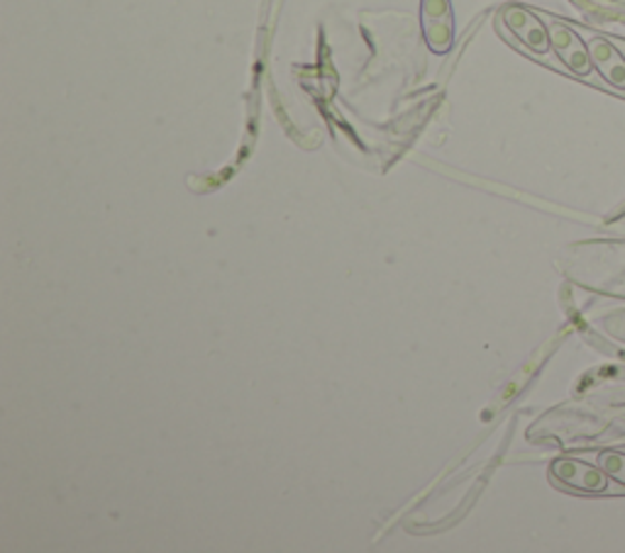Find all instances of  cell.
<instances>
[{
	"instance_id": "3",
	"label": "cell",
	"mask_w": 625,
	"mask_h": 553,
	"mask_svg": "<svg viewBox=\"0 0 625 553\" xmlns=\"http://www.w3.org/2000/svg\"><path fill=\"white\" fill-rule=\"evenodd\" d=\"M504 22L506 28L511 30L518 40L526 45L535 55H547L550 51V32H547V24L533 16L530 10L511 6L504 10Z\"/></svg>"
},
{
	"instance_id": "2",
	"label": "cell",
	"mask_w": 625,
	"mask_h": 553,
	"mask_svg": "<svg viewBox=\"0 0 625 553\" xmlns=\"http://www.w3.org/2000/svg\"><path fill=\"white\" fill-rule=\"evenodd\" d=\"M553 478L582 493H604L608 487V475L602 466H592L577 458H557L553 463Z\"/></svg>"
},
{
	"instance_id": "1",
	"label": "cell",
	"mask_w": 625,
	"mask_h": 553,
	"mask_svg": "<svg viewBox=\"0 0 625 553\" xmlns=\"http://www.w3.org/2000/svg\"><path fill=\"white\" fill-rule=\"evenodd\" d=\"M550 32V45L555 55L565 61V67L577 76H589L594 69V61L589 55V45L582 42V37L569 30L563 22H550L547 24Z\"/></svg>"
},
{
	"instance_id": "5",
	"label": "cell",
	"mask_w": 625,
	"mask_h": 553,
	"mask_svg": "<svg viewBox=\"0 0 625 553\" xmlns=\"http://www.w3.org/2000/svg\"><path fill=\"white\" fill-rule=\"evenodd\" d=\"M589 55L598 73H602L611 86L625 91V59L621 51L608 40H604V37H594V40H589Z\"/></svg>"
},
{
	"instance_id": "4",
	"label": "cell",
	"mask_w": 625,
	"mask_h": 553,
	"mask_svg": "<svg viewBox=\"0 0 625 553\" xmlns=\"http://www.w3.org/2000/svg\"><path fill=\"white\" fill-rule=\"evenodd\" d=\"M426 40L436 51L452 45V10L448 0H423Z\"/></svg>"
},
{
	"instance_id": "6",
	"label": "cell",
	"mask_w": 625,
	"mask_h": 553,
	"mask_svg": "<svg viewBox=\"0 0 625 553\" xmlns=\"http://www.w3.org/2000/svg\"><path fill=\"white\" fill-rule=\"evenodd\" d=\"M598 466L606 471L608 478H614L621 485H625V454H621V452H604L602 456H598Z\"/></svg>"
}]
</instances>
